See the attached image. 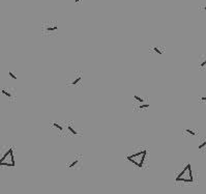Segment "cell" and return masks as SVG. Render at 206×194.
I'll use <instances>...</instances> for the list:
<instances>
[{"label": "cell", "mask_w": 206, "mask_h": 194, "mask_svg": "<svg viewBox=\"0 0 206 194\" xmlns=\"http://www.w3.org/2000/svg\"><path fill=\"white\" fill-rule=\"evenodd\" d=\"M1 93L7 99L9 103H16L17 101V91L11 86H3L1 88Z\"/></svg>", "instance_id": "cell-9"}, {"label": "cell", "mask_w": 206, "mask_h": 194, "mask_svg": "<svg viewBox=\"0 0 206 194\" xmlns=\"http://www.w3.org/2000/svg\"><path fill=\"white\" fill-rule=\"evenodd\" d=\"M81 1H82V0H75V2H76V3H80Z\"/></svg>", "instance_id": "cell-18"}, {"label": "cell", "mask_w": 206, "mask_h": 194, "mask_svg": "<svg viewBox=\"0 0 206 194\" xmlns=\"http://www.w3.org/2000/svg\"><path fill=\"white\" fill-rule=\"evenodd\" d=\"M199 102L200 103H206V96H202V97H200Z\"/></svg>", "instance_id": "cell-16"}, {"label": "cell", "mask_w": 206, "mask_h": 194, "mask_svg": "<svg viewBox=\"0 0 206 194\" xmlns=\"http://www.w3.org/2000/svg\"><path fill=\"white\" fill-rule=\"evenodd\" d=\"M65 84L69 87H81L83 85V72L80 70H76L69 75L67 78Z\"/></svg>", "instance_id": "cell-5"}, {"label": "cell", "mask_w": 206, "mask_h": 194, "mask_svg": "<svg viewBox=\"0 0 206 194\" xmlns=\"http://www.w3.org/2000/svg\"><path fill=\"white\" fill-rule=\"evenodd\" d=\"M175 183L190 184V185L195 183L191 164L187 163V165H185L179 172H177V175H176V177H175Z\"/></svg>", "instance_id": "cell-4"}, {"label": "cell", "mask_w": 206, "mask_h": 194, "mask_svg": "<svg viewBox=\"0 0 206 194\" xmlns=\"http://www.w3.org/2000/svg\"><path fill=\"white\" fill-rule=\"evenodd\" d=\"M198 134V130L194 128H185L182 130V135L185 136H196Z\"/></svg>", "instance_id": "cell-13"}, {"label": "cell", "mask_w": 206, "mask_h": 194, "mask_svg": "<svg viewBox=\"0 0 206 194\" xmlns=\"http://www.w3.org/2000/svg\"><path fill=\"white\" fill-rule=\"evenodd\" d=\"M148 51L150 54L153 55H163L166 52V46L162 45V44H154V45H151L148 48Z\"/></svg>", "instance_id": "cell-10"}, {"label": "cell", "mask_w": 206, "mask_h": 194, "mask_svg": "<svg viewBox=\"0 0 206 194\" xmlns=\"http://www.w3.org/2000/svg\"><path fill=\"white\" fill-rule=\"evenodd\" d=\"M67 167L72 170H80L83 167V155L78 154L69 159V161L67 163Z\"/></svg>", "instance_id": "cell-8"}, {"label": "cell", "mask_w": 206, "mask_h": 194, "mask_svg": "<svg viewBox=\"0 0 206 194\" xmlns=\"http://www.w3.org/2000/svg\"><path fill=\"white\" fill-rule=\"evenodd\" d=\"M58 30L59 26L58 22L55 20H48L41 23V33L45 37H55L58 35Z\"/></svg>", "instance_id": "cell-2"}, {"label": "cell", "mask_w": 206, "mask_h": 194, "mask_svg": "<svg viewBox=\"0 0 206 194\" xmlns=\"http://www.w3.org/2000/svg\"><path fill=\"white\" fill-rule=\"evenodd\" d=\"M9 77H11L13 80H15V81H16V80H18V76H17V74H16L14 71H9Z\"/></svg>", "instance_id": "cell-15"}, {"label": "cell", "mask_w": 206, "mask_h": 194, "mask_svg": "<svg viewBox=\"0 0 206 194\" xmlns=\"http://www.w3.org/2000/svg\"><path fill=\"white\" fill-rule=\"evenodd\" d=\"M50 125H51V128H53L54 130H56L58 135L61 136V137H64V136L69 135V130H67V119H64V121H52Z\"/></svg>", "instance_id": "cell-7"}, {"label": "cell", "mask_w": 206, "mask_h": 194, "mask_svg": "<svg viewBox=\"0 0 206 194\" xmlns=\"http://www.w3.org/2000/svg\"><path fill=\"white\" fill-rule=\"evenodd\" d=\"M0 165L5 166V167H15L16 161H15V155H14V147L9 145L6 149L5 153L3 154L2 158L0 160Z\"/></svg>", "instance_id": "cell-6"}, {"label": "cell", "mask_w": 206, "mask_h": 194, "mask_svg": "<svg viewBox=\"0 0 206 194\" xmlns=\"http://www.w3.org/2000/svg\"><path fill=\"white\" fill-rule=\"evenodd\" d=\"M200 9H201V11H206V5H205V6H201V7H200Z\"/></svg>", "instance_id": "cell-17"}, {"label": "cell", "mask_w": 206, "mask_h": 194, "mask_svg": "<svg viewBox=\"0 0 206 194\" xmlns=\"http://www.w3.org/2000/svg\"><path fill=\"white\" fill-rule=\"evenodd\" d=\"M150 108L148 96L136 93L133 96V110L135 112H142Z\"/></svg>", "instance_id": "cell-3"}, {"label": "cell", "mask_w": 206, "mask_h": 194, "mask_svg": "<svg viewBox=\"0 0 206 194\" xmlns=\"http://www.w3.org/2000/svg\"><path fill=\"white\" fill-rule=\"evenodd\" d=\"M198 68H199V70H205L206 69V53L200 54Z\"/></svg>", "instance_id": "cell-12"}, {"label": "cell", "mask_w": 206, "mask_h": 194, "mask_svg": "<svg viewBox=\"0 0 206 194\" xmlns=\"http://www.w3.org/2000/svg\"><path fill=\"white\" fill-rule=\"evenodd\" d=\"M125 159L135 165L137 168L145 169L147 168L149 162L148 158V147H136L127 154Z\"/></svg>", "instance_id": "cell-1"}, {"label": "cell", "mask_w": 206, "mask_h": 194, "mask_svg": "<svg viewBox=\"0 0 206 194\" xmlns=\"http://www.w3.org/2000/svg\"><path fill=\"white\" fill-rule=\"evenodd\" d=\"M67 130H69V135L73 136H82L83 133L82 131L75 125L73 121H67Z\"/></svg>", "instance_id": "cell-11"}, {"label": "cell", "mask_w": 206, "mask_h": 194, "mask_svg": "<svg viewBox=\"0 0 206 194\" xmlns=\"http://www.w3.org/2000/svg\"><path fill=\"white\" fill-rule=\"evenodd\" d=\"M198 151L200 153H205L206 152V138H203L200 140V143L198 145Z\"/></svg>", "instance_id": "cell-14"}]
</instances>
